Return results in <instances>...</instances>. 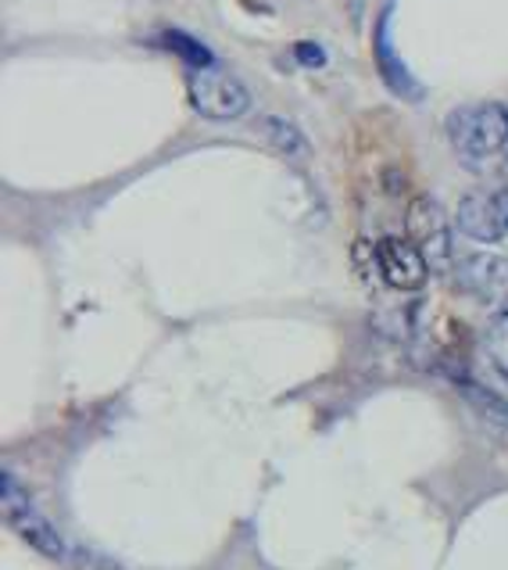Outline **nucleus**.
<instances>
[{
    "label": "nucleus",
    "mask_w": 508,
    "mask_h": 570,
    "mask_svg": "<svg viewBox=\"0 0 508 570\" xmlns=\"http://www.w3.org/2000/svg\"><path fill=\"white\" fill-rule=\"evenodd\" d=\"M445 129L451 148L462 158H490L508 144V108L498 101L462 105L448 116Z\"/></svg>",
    "instance_id": "f257e3e1"
},
{
    "label": "nucleus",
    "mask_w": 508,
    "mask_h": 570,
    "mask_svg": "<svg viewBox=\"0 0 508 570\" xmlns=\"http://www.w3.org/2000/svg\"><path fill=\"white\" fill-rule=\"evenodd\" d=\"M0 507H4L8 524L19 531V539L26 546L43 552L47 560H64V557H69V546H64L61 531L37 507H32L29 492L11 474H0Z\"/></svg>",
    "instance_id": "f03ea898"
},
{
    "label": "nucleus",
    "mask_w": 508,
    "mask_h": 570,
    "mask_svg": "<svg viewBox=\"0 0 508 570\" xmlns=\"http://www.w3.org/2000/svg\"><path fill=\"white\" fill-rule=\"evenodd\" d=\"M190 105L205 119H240L251 108V94L237 76H229L219 65H205V69H190L187 76Z\"/></svg>",
    "instance_id": "7ed1b4c3"
},
{
    "label": "nucleus",
    "mask_w": 508,
    "mask_h": 570,
    "mask_svg": "<svg viewBox=\"0 0 508 570\" xmlns=\"http://www.w3.org/2000/svg\"><path fill=\"white\" fill-rule=\"evenodd\" d=\"M455 226L480 244L508 237V190H472L455 208Z\"/></svg>",
    "instance_id": "20e7f679"
},
{
    "label": "nucleus",
    "mask_w": 508,
    "mask_h": 570,
    "mask_svg": "<svg viewBox=\"0 0 508 570\" xmlns=\"http://www.w3.org/2000/svg\"><path fill=\"white\" fill-rule=\"evenodd\" d=\"M455 276L472 298L508 313V258L490 255V252H472L458 263Z\"/></svg>",
    "instance_id": "39448f33"
},
{
    "label": "nucleus",
    "mask_w": 508,
    "mask_h": 570,
    "mask_svg": "<svg viewBox=\"0 0 508 570\" xmlns=\"http://www.w3.org/2000/svg\"><path fill=\"white\" fill-rule=\"evenodd\" d=\"M376 269L380 276L398 291H419L430 276V263L416 240H401V237H387L376 244Z\"/></svg>",
    "instance_id": "423d86ee"
},
{
    "label": "nucleus",
    "mask_w": 508,
    "mask_h": 570,
    "mask_svg": "<svg viewBox=\"0 0 508 570\" xmlns=\"http://www.w3.org/2000/svg\"><path fill=\"white\" fill-rule=\"evenodd\" d=\"M408 234L422 248V255H434L437 263H445L451 252V237H448V219L440 212L437 202L430 198H416L408 205Z\"/></svg>",
    "instance_id": "0eeeda50"
},
{
    "label": "nucleus",
    "mask_w": 508,
    "mask_h": 570,
    "mask_svg": "<svg viewBox=\"0 0 508 570\" xmlns=\"http://www.w3.org/2000/svg\"><path fill=\"white\" fill-rule=\"evenodd\" d=\"M458 395L472 405V413H477L490 431L508 438V399H501L498 391H490L484 384H458Z\"/></svg>",
    "instance_id": "6e6552de"
},
{
    "label": "nucleus",
    "mask_w": 508,
    "mask_h": 570,
    "mask_svg": "<svg viewBox=\"0 0 508 570\" xmlns=\"http://www.w3.org/2000/svg\"><path fill=\"white\" fill-rule=\"evenodd\" d=\"M261 137H266L272 148L280 151V155H287V158H308L305 134L293 122L280 119V116H266V119H261Z\"/></svg>",
    "instance_id": "1a4fd4ad"
},
{
    "label": "nucleus",
    "mask_w": 508,
    "mask_h": 570,
    "mask_svg": "<svg viewBox=\"0 0 508 570\" xmlns=\"http://www.w3.org/2000/svg\"><path fill=\"white\" fill-rule=\"evenodd\" d=\"M166 43L172 47V51H179V55H183L190 65H193V69H205V65H216V61H211V55H208V47H201L198 40H190V37H183V32H169V37H166Z\"/></svg>",
    "instance_id": "9d476101"
},
{
    "label": "nucleus",
    "mask_w": 508,
    "mask_h": 570,
    "mask_svg": "<svg viewBox=\"0 0 508 570\" xmlns=\"http://www.w3.org/2000/svg\"><path fill=\"white\" fill-rule=\"evenodd\" d=\"M298 58L308 61V65H322V61H326L319 47H311V43H298Z\"/></svg>",
    "instance_id": "9b49d317"
}]
</instances>
